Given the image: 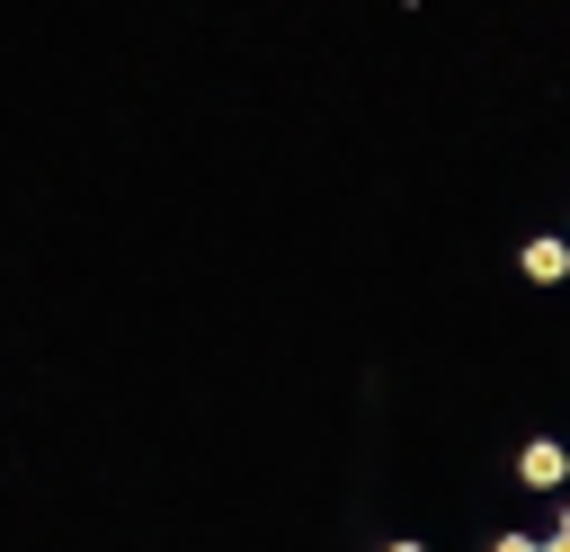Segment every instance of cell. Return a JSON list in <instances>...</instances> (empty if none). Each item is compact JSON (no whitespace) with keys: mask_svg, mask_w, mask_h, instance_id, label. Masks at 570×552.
<instances>
[{"mask_svg":"<svg viewBox=\"0 0 570 552\" xmlns=\"http://www.w3.org/2000/svg\"><path fill=\"white\" fill-rule=\"evenodd\" d=\"M517 481H525V490H570V454H561V436H525V445H517Z\"/></svg>","mask_w":570,"mask_h":552,"instance_id":"6da1fadb","label":"cell"},{"mask_svg":"<svg viewBox=\"0 0 570 552\" xmlns=\"http://www.w3.org/2000/svg\"><path fill=\"white\" fill-rule=\"evenodd\" d=\"M517 267H525L534 285H561V276H570V240H561V231H534V240L517 249Z\"/></svg>","mask_w":570,"mask_h":552,"instance_id":"7a4b0ae2","label":"cell"},{"mask_svg":"<svg viewBox=\"0 0 570 552\" xmlns=\"http://www.w3.org/2000/svg\"><path fill=\"white\" fill-rule=\"evenodd\" d=\"M490 552H543V543H534V534H517V525H508V534H499V543H490Z\"/></svg>","mask_w":570,"mask_h":552,"instance_id":"3957f363","label":"cell"},{"mask_svg":"<svg viewBox=\"0 0 570 552\" xmlns=\"http://www.w3.org/2000/svg\"><path fill=\"white\" fill-rule=\"evenodd\" d=\"M543 552H570V525H552V534H543Z\"/></svg>","mask_w":570,"mask_h":552,"instance_id":"277c9868","label":"cell"},{"mask_svg":"<svg viewBox=\"0 0 570 552\" xmlns=\"http://www.w3.org/2000/svg\"><path fill=\"white\" fill-rule=\"evenodd\" d=\"M383 552H428V543H410V534H401V543H383Z\"/></svg>","mask_w":570,"mask_h":552,"instance_id":"5b68a950","label":"cell"},{"mask_svg":"<svg viewBox=\"0 0 570 552\" xmlns=\"http://www.w3.org/2000/svg\"><path fill=\"white\" fill-rule=\"evenodd\" d=\"M561 525H570V499H561Z\"/></svg>","mask_w":570,"mask_h":552,"instance_id":"8992f818","label":"cell"}]
</instances>
